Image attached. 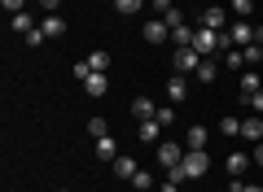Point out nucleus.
Instances as JSON below:
<instances>
[{
    "instance_id": "obj_30",
    "label": "nucleus",
    "mask_w": 263,
    "mask_h": 192,
    "mask_svg": "<svg viewBox=\"0 0 263 192\" xmlns=\"http://www.w3.org/2000/svg\"><path fill=\"white\" fill-rule=\"evenodd\" d=\"M0 5H5V13H9V18H13V13H22V9H27V0H0Z\"/></svg>"
},
{
    "instance_id": "obj_32",
    "label": "nucleus",
    "mask_w": 263,
    "mask_h": 192,
    "mask_svg": "<svg viewBox=\"0 0 263 192\" xmlns=\"http://www.w3.org/2000/svg\"><path fill=\"white\" fill-rule=\"evenodd\" d=\"M167 27H184V13H180V9H167Z\"/></svg>"
},
{
    "instance_id": "obj_3",
    "label": "nucleus",
    "mask_w": 263,
    "mask_h": 192,
    "mask_svg": "<svg viewBox=\"0 0 263 192\" xmlns=\"http://www.w3.org/2000/svg\"><path fill=\"white\" fill-rule=\"evenodd\" d=\"M206 61V57L197 53V48H176V57H171V66H176V74H197V66Z\"/></svg>"
},
{
    "instance_id": "obj_23",
    "label": "nucleus",
    "mask_w": 263,
    "mask_h": 192,
    "mask_svg": "<svg viewBox=\"0 0 263 192\" xmlns=\"http://www.w3.org/2000/svg\"><path fill=\"white\" fill-rule=\"evenodd\" d=\"M141 5H145V0H114V9H119L123 18H132V13H141Z\"/></svg>"
},
{
    "instance_id": "obj_27",
    "label": "nucleus",
    "mask_w": 263,
    "mask_h": 192,
    "mask_svg": "<svg viewBox=\"0 0 263 192\" xmlns=\"http://www.w3.org/2000/svg\"><path fill=\"white\" fill-rule=\"evenodd\" d=\"M241 57H246V66H259V61H263V44H250V48H241Z\"/></svg>"
},
{
    "instance_id": "obj_36",
    "label": "nucleus",
    "mask_w": 263,
    "mask_h": 192,
    "mask_svg": "<svg viewBox=\"0 0 263 192\" xmlns=\"http://www.w3.org/2000/svg\"><path fill=\"white\" fill-rule=\"evenodd\" d=\"M40 5H44V13H57V5H62V0H40Z\"/></svg>"
},
{
    "instance_id": "obj_18",
    "label": "nucleus",
    "mask_w": 263,
    "mask_h": 192,
    "mask_svg": "<svg viewBox=\"0 0 263 192\" xmlns=\"http://www.w3.org/2000/svg\"><path fill=\"white\" fill-rule=\"evenodd\" d=\"M110 61H114V57L105 53V48H97V53L88 57V66H92V74H105V70H110Z\"/></svg>"
},
{
    "instance_id": "obj_9",
    "label": "nucleus",
    "mask_w": 263,
    "mask_h": 192,
    "mask_svg": "<svg viewBox=\"0 0 263 192\" xmlns=\"http://www.w3.org/2000/svg\"><path fill=\"white\" fill-rule=\"evenodd\" d=\"M250 162H254V157H250V153H241V148H237V153H228V162H224V170L233 175V179H241V175L250 170Z\"/></svg>"
},
{
    "instance_id": "obj_8",
    "label": "nucleus",
    "mask_w": 263,
    "mask_h": 192,
    "mask_svg": "<svg viewBox=\"0 0 263 192\" xmlns=\"http://www.w3.org/2000/svg\"><path fill=\"white\" fill-rule=\"evenodd\" d=\"M241 140H250V144H263V114H250V118H241Z\"/></svg>"
},
{
    "instance_id": "obj_17",
    "label": "nucleus",
    "mask_w": 263,
    "mask_h": 192,
    "mask_svg": "<svg viewBox=\"0 0 263 192\" xmlns=\"http://www.w3.org/2000/svg\"><path fill=\"white\" fill-rule=\"evenodd\" d=\"M97 157H101V162H114V157H119V144H114V136H101V140H97Z\"/></svg>"
},
{
    "instance_id": "obj_5",
    "label": "nucleus",
    "mask_w": 263,
    "mask_h": 192,
    "mask_svg": "<svg viewBox=\"0 0 263 192\" xmlns=\"http://www.w3.org/2000/svg\"><path fill=\"white\" fill-rule=\"evenodd\" d=\"M154 148H158V166H167V170L184 162V144H176V140H162V144H154Z\"/></svg>"
},
{
    "instance_id": "obj_22",
    "label": "nucleus",
    "mask_w": 263,
    "mask_h": 192,
    "mask_svg": "<svg viewBox=\"0 0 263 192\" xmlns=\"http://www.w3.org/2000/svg\"><path fill=\"white\" fill-rule=\"evenodd\" d=\"M228 13H237V18H250V13H254V0H228Z\"/></svg>"
},
{
    "instance_id": "obj_26",
    "label": "nucleus",
    "mask_w": 263,
    "mask_h": 192,
    "mask_svg": "<svg viewBox=\"0 0 263 192\" xmlns=\"http://www.w3.org/2000/svg\"><path fill=\"white\" fill-rule=\"evenodd\" d=\"M88 136H92V140L110 136V127H105V118H88Z\"/></svg>"
},
{
    "instance_id": "obj_10",
    "label": "nucleus",
    "mask_w": 263,
    "mask_h": 192,
    "mask_svg": "<svg viewBox=\"0 0 263 192\" xmlns=\"http://www.w3.org/2000/svg\"><path fill=\"white\" fill-rule=\"evenodd\" d=\"M40 31H44L48 39H62V35H66V18H62V13H44V22H40Z\"/></svg>"
},
{
    "instance_id": "obj_31",
    "label": "nucleus",
    "mask_w": 263,
    "mask_h": 192,
    "mask_svg": "<svg viewBox=\"0 0 263 192\" xmlns=\"http://www.w3.org/2000/svg\"><path fill=\"white\" fill-rule=\"evenodd\" d=\"M22 39H27V44H31V48H40V44H44V39H48V35H44V31H40V27H35V31H31V35H22Z\"/></svg>"
},
{
    "instance_id": "obj_39",
    "label": "nucleus",
    "mask_w": 263,
    "mask_h": 192,
    "mask_svg": "<svg viewBox=\"0 0 263 192\" xmlns=\"http://www.w3.org/2000/svg\"><path fill=\"white\" fill-rule=\"evenodd\" d=\"M132 192H136V188H132Z\"/></svg>"
},
{
    "instance_id": "obj_16",
    "label": "nucleus",
    "mask_w": 263,
    "mask_h": 192,
    "mask_svg": "<svg viewBox=\"0 0 263 192\" xmlns=\"http://www.w3.org/2000/svg\"><path fill=\"white\" fill-rule=\"evenodd\" d=\"M40 22L31 18V9H22V13H13V31H18V35H31V31H35Z\"/></svg>"
},
{
    "instance_id": "obj_35",
    "label": "nucleus",
    "mask_w": 263,
    "mask_h": 192,
    "mask_svg": "<svg viewBox=\"0 0 263 192\" xmlns=\"http://www.w3.org/2000/svg\"><path fill=\"white\" fill-rule=\"evenodd\" d=\"M154 9H158V18H167V9H176L171 0H154Z\"/></svg>"
},
{
    "instance_id": "obj_20",
    "label": "nucleus",
    "mask_w": 263,
    "mask_h": 192,
    "mask_svg": "<svg viewBox=\"0 0 263 192\" xmlns=\"http://www.w3.org/2000/svg\"><path fill=\"white\" fill-rule=\"evenodd\" d=\"M215 74H219V66H215V57H206V61L197 66V83H215Z\"/></svg>"
},
{
    "instance_id": "obj_21",
    "label": "nucleus",
    "mask_w": 263,
    "mask_h": 192,
    "mask_svg": "<svg viewBox=\"0 0 263 192\" xmlns=\"http://www.w3.org/2000/svg\"><path fill=\"white\" fill-rule=\"evenodd\" d=\"M132 188H136V192H149V188H158V183H154L149 170H136V175H132Z\"/></svg>"
},
{
    "instance_id": "obj_14",
    "label": "nucleus",
    "mask_w": 263,
    "mask_h": 192,
    "mask_svg": "<svg viewBox=\"0 0 263 192\" xmlns=\"http://www.w3.org/2000/svg\"><path fill=\"white\" fill-rule=\"evenodd\" d=\"M84 88H88V96H105V92H110V79H105V74H88Z\"/></svg>"
},
{
    "instance_id": "obj_24",
    "label": "nucleus",
    "mask_w": 263,
    "mask_h": 192,
    "mask_svg": "<svg viewBox=\"0 0 263 192\" xmlns=\"http://www.w3.org/2000/svg\"><path fill=\"white\" fill-rule=\"evenodd\" d=\"M219 136H241V118H219Z\"/></svg>"
},
{
    "instance_id": "obj_7",
    "label": "nucleus",
    "mask_w": 263,
    "mask_h": 192,
    "mask_svg": "<svg viewBox=\"0 0 263 192\" xmlns=\"http://www.w3.org/2000/svg\"><path fill=\"white\" fill-rule=\"evenodd\" d=\"M136 140H141V144H162V122L158 118H145L141 127H136Z\"/></svg>"
},
{
    "instance_id": "obj_34",
    "label": "nucleus",
    "mask_w": 263,
    "mask_h": 192,
    "mask_svg": "<svg viewBox=\"0 0 263 192\" xmlns=\"http://www.w3.org/2000/svg\"><path fill=\"white\" fill-rule=\"evenodd\" d=\"M158 192H180V179H171V175H167V179L158 183Z\"/></svg>"
},
{
    "instance_id": "obj_12",
    "label": "nucleus",
    "mask_w": 263,
    "mask_h": 192,
    "mask_svg": "<svg viewBox=\"0 0 263 192\" xmlns=\"http://www.w3.org/2000/svg\"><path fill=\"white\" fill-rule=\"evenodd\" d=\"M184 96H189V83H184V74H171V79H167V101H171V105H180Z\"/></svg>"
},
{
    "instance_id": "obj_33",
    "label": "nucleus",
    "mask_w": 263,
    "mask_h": 192,
    "mask_svg": "<svg viewBox=\"0 0 263 192\" xmlns=\"http://www.w3.org/2000/svg\"><path fill=\"white\" fill-rule=\"evenodd\" d=\"M88 74H92V66H88V61H75V79H79V83H84V79H88Z\"/></svg>"
},
{
    "instance_id": "obj_11",
    "label": "nucleus",
    "mask_w": 263,
    "mask_h": 192,
    "mask_svg": "<svg viewBox=\"0 0 263 192\" xmlns=\"http://www.w3.org/2000/svg\"><path fill=\"white\" fill-rule=\"evenodd\" d=\"M154 114H158V105H154V96H136V101H132V118H136V122L154 118Z\"/></svg>"
},
{
    "instance_id": "obj_1",
    "label": "nucleus",
    "mask_w": 263,
    "mask_h": 192,
    "mask_svg": "<svg viewBox=\"0 0 263 192\" xmlns=\"http://www.w3.org/2000/svg\"><path fill=\"white\" fill-rule=\"evenodd\" d=\"M206 170H211V157H206V148H184V162H180V166H171L167 175L184 183V179H202Z\"/></svg>"
},
{
    "instance_id": "obj_13",
    "label": "nucleus",
    "mask_w": 263,
    "mask_h": 192,
    "mask_svg": "<svg viewBox=\"0 0 263 192\" xmlns=\"http://www.w3.org/2000/svg\"><path fill=\"white\" fill-rule=\"evenodd\" d=\"M206 140H211L206 127H189L184 131V148H206Z\"/></svg>"
},
{
    "instance_id": "obj_28",
    "label": "nucleus",
    "mask_w": 263,
    "mask_h": 192,
    "mask_svg": "<svg viewBox=\"0 0 263 192\" xmlns=\"http://www.w3.org/2000/svg\"><path fill=\"white\" fill-rule=\"evenodd\" d=\"M246 105H250V114H263V88L259 92H250V96H241Z\"/></svg>"
},
{
    "instance_id": "obj_29",
    "label": "nucleus",
    "mask_w": 263,
    "mask_h": 192,
    "mask_svg": "<svg viewBox=\"0 0 263 192\" xmlns=\"http://www.w3.org/2000/svg\"><path fill=\"white\" fill-rule=\"evenodd\" d=\"M154 118H158L162 127H171V122H176V110H171V105H158V114H154Z\"/></svg>"
},
{
    "instance_id": "obj_2",
    "label": "nucleus",
    "mask_w": 263,
    "mask_h": 192,
    "mask_svg": "<svg viewBox=\"0 0 263 192\" xmlns=\"http://www.w3.org/2000/svg\"><path fill=\"white\" fill-rule=\"evenodd\" d=\"M228 39H233V48H250V44H259V39H254V22H250V18L228 22Z\"/></svg>"
},
{
    "instance_id": "obj_15",
    "label": "nucleus",
    "mask_w": 263,
    "mask_h": 192,
    "mask_svg": "<svg viewBox=\"0 0 263 192\" xmlns=\"http://www.w3.org/2000/svg\"><path fill=\"white\" fill-rule=\"evenodd\" d=\"M141 170V162H132V157H114V175H119V179H127L132 183V175Z\"/></svg>"
},
{
    "instance_id": "obj_4",
    "label": "nucleus",
    "mask_w": 263,
    "mask_h": 192,
    "mask_svg": "<svg viewBox=\"0 0 263 192\" xmlns=\"http://www.w3.org/2000/svg\"><path fill=\"white\" fill-rule=\"evenodd\" d=\"M141 35H145V44H167L171 39V27H167V18H149L141 27Z\"/></svg>"
},
{
    "instance_id": "obj_38",
    "label": "nucleus",
    "mask_w": 263,
    "mask_h": 192,
    "mask_svg": "<svg viewBox=\"0 0 263 192\" xmlns=\"http://www.w3.org/2000/svg\"><path fill=\"white\" fill-rule=\"evenodd\" d=\"M35 5H40V0H35Z\"/></svg>"
},
{
    "instance_id": "obj_19",
    "label": "nucleus",
    "mask_w": 263,
    "mask_h": 192,
    "mask_svg": "<svg viewBox=\"0 0 263 192\" xmlns=\"http://www.w3.org/2000/svg\"><path fill=\"white\" fill-rule=\"evenodd\" d=\"M237 88H241V96H250V92H259V88H263L259 70H246V74H241V83H237Z\"/></svg>"
},
{
    "instance_id": "obj_25",
    "label": "nucleus",
    "mask_w": 263,
    "mask_h": 192,
    "mask_svg": "<svg viewBox=\"0 0 263 192\" xmlns=\"http://www.w3.org/2000/svg\"><path fill=\"white\" fill-rule=\"evenodd\" d=\"M224 66H228V70H241V66H246L241 48H228V53H224Z\"/></svg>"
},
{
    "instance_id": "obj_37",
    "label": "nucleus",
    "mask_w": 263,
    "mask_h": 192,
    "mask_svg": "<svg viewBox=\"0 0 263 192\" xmlns=\"http://www.w3.org/2000/svg\"><path fill=\"white\" fill-rule=\"evenodd\" d=\"M254 166H263V144H254Z\"/></svg>"
},
{
    "instance_id": "obj_6",
    "label": "nucleus",
    "mask_w": 263,
    "mask_h": 192,
    "mask_svg": "<svg viewBox=\"0 0 263 192\" xmlns=\"http://www.w3.org/2000/svg\"><path fill=\"white\" fill-rule=\"evenodd\" d=\"M202 27H211V31H228V9H224V5H211V9H202Z\"/></svg>"
}]
</instances>
